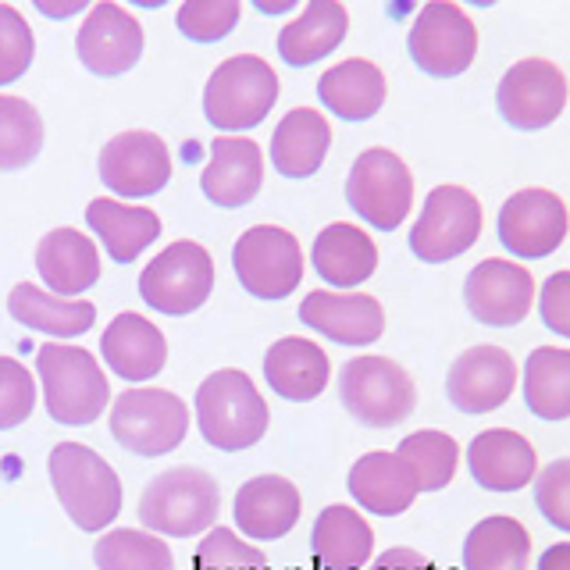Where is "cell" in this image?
<instances>
[{
  "label": "cell",
  "instance_id": "60d3db41",
  "mask_svg": "<svg viewBox=\"0 0 570 570\" xmlns=\"http://www.w3.org/2000/svg\"><path fill=\"white\" fill-rule=\"evenodd\" d=\"M36 53L32 29L18 8L0 4V86H11L14 79H22Z\"/></svg>",
  "mask_w": 570,
  "mask_h": 570
},
{
  "label": "cell",
  "instance_id": "52a82bcc",
  "mask_svg": "<svg viewBox=\"0 0 570 570\" xmlns=\"http://www.w3.org/2000/svg\"><path fill=\"white\" fill-rule=\"evenodd\" d=\"M189 410L168 389H129L111 406V435L136 456H165L183 445Z\"/></svg>",
  "mask_w": 570,
  "mask_h": 570
},
{
  "label": "cell",
  "instance_id": "8992f818",
  "mask_svg": "<svg viewBox=\"0 0 570 570\" xmlns=\"http://www.w3.org/2000/svg\"><path fill=\"white\" fill-rule=\"evenodd\" d=\"M338 400L367 428H396L417 406L414 379L389 356H356L338 374Z\"/></svg>",
  "mask_w": 570,
  "mask_h": 570
},
{
  "label": "cell",
  "instance_id": "836d02e7",
  "mask_svg": "<svg viewBox=\"0 0 570 570\" xmlns=\"http://www.w3.org/2000/svg\"><path fill=\"white\" fill-rule=\"evenodd\" d=\"M531 534L513 517H485L463 542V570H528Z\"/></svg>",
  "mask_w": 570,
  "mask_h": 570
},
{
  "label": "cell",
  "instance_id": "44dd1931",
  "mask_svg": "<svg viewBox=\"0 0 570 570\" xmlns=\"http://www.w3.org/2000/svg\"><path fill=\"white\" fill-rule=\"evenodd\" d=\"M299 492L282 474H257L232 499L236 528L254 542H275L289 534L299 521Z\"/></svg>",
  "mask_w": 570,
  "mask_h": 570
},
{
  "label": "cell",
  "instance_id": "d4e9b609",
  "mask_svg": "<svg viewBox=\"0 0 570 570\" xmlns=\"http://www.w3.org/2000/svg\"><path fill=\"white\" fill-rule=\"evenodd\" d=\"M264 379L272 385L275 396L289 403H311L325 392L332 379L328 353L311 338H278L272 350L264 353Z\"/></svg>",
  "mask_w": 570,
  "mask_h": 570
},
{
  "label": "cell",
  "instance_id": "74e56055",
  "mask_svg": "<svg viewBox=\"0 0 570 570\" xmlns=\"http://www.w3.org/2000/svg\"><path fill=\"white\" fill-rule=\"evenodd\" d=\"M100 570H175L171 549L150 531L118 528L107 531L94 549Z\"/></svg>",
  "mask_w": 570,
  "mask_h": 570
},
{
  "label": "cell",
  "instance_id": "4fadbf2b",
  "mask_svg": "<svg viewBox=\"0 0 570 570\" xmlns=\"http://www.w3.org/2000/svg\"><path fill=\"white\" fill-rule=\"evenodd\" d=\"M495 107L507 125L521 132H539L552 125L567 107L563 71L546 58L517 61L495 89Z\"/></svg>",
  "mask_w": 570,
  "mask_h": 570
},
{
  "label": "cell",
  "instance_id": "7402d4cb",
  "mask_svg": "<svg viewBox=\"0 0 570 570\" xmlns=\"http://www.w3.org/2000/svg\"><path fill=\"white\" fill-rule=\"evenodd\" d=\"M468 468L474 481L489 492H517L539 474V456L534 445L510 428H492L481 432L468 445Z\"/></svg>",
  "mask_w": 570,
  "mask_h": 570
},
{
  "label": "cell",
  "instance_id": "f1b7e54d",
  "mask_svg": "<svg viewBox=\"0 0 570 570\" xmlns=\"http://www.w3.org/2000/svg\"><path fill=\"white\" fill-rule=\"evenodd\" d=\"M385 76L374 61L350 58L343 65L328 68L317 79V97L335 118L343 121H367L382 111L385 104Z\"/></svg>",
  "mask_w": 570,
  "mask_h": 570
},
{
  "label": "cell",
  "instance_id": "2e32d148",
  "mask_svg": "<svg viewBox=\"0 0 570 570\" xmlns=\"http://www.w3.org/2000/svg\"><path fill=\"white\" fill-rule=\"evenodd\" d=\"M76 53L82 68L100 79L125 76L142 58V29L125 8L100 0V4L89 8L76 36Z\"/></svg>",
  "mask_w": 570,
  "mask_h": 570
},
{
  "label": "cell",
  "instance_id": "83f0119b",
  "mask_svg": "<svg viewBox=\"0 0 570 570\" xmlns=\"http://www.w3.org/2000/svg\"><path fill=\"white\" fill-rule=\"evenodd\" d=\"M332 147V125L314 107H293L272 136V165L285 178H311L325 165Z\"/></svg>",
  "mask_w": 570,
  "mask_h": 570
},
{
  "label": "cell",
  "instance_id": "8fae6325",
  "mask_svg": "<svg viewBox=\"0 0 570 570\" xmlns=\"http://www.w3.org/2000/svg\"><path fill=\"white\" fill-rule=\"evenodd\" d=\"M481 204L463 186H435L428 193L417 225L410 228V249L424 264H445L478 243Z\"/></svg>",
  "mask_w": 570,
  "mask_h": 570
},
{
  "label": "cell",
  "instance_id": "e575fe53",
  "mask_svg": "<svg viewBox=\"0 0 570 570\" xmlns=\"http://www.w3.org/2000/svg\"><path fill=\"white\" fill-rule=\"evenodd\" d=\"M524 403L542 421L570 417V350L539 346L524 364Z\"/></svg>",
  "mask_w": 570,
  "mask_h": 570
},
{
  "label": "cell",
  "instance_id": "ba28073f",
  "mask_svg": "<svg viewBox=\"0 0 570 570\" xmlns=\"http://www.w3.org/2000/svg\"><path fill=\"white\" fill-rule=\"evenodd\" d=\"M214 289V261L193 239H178L142 267L139 296L147 307L168 317H186L200 311Z\"/></svg>",
  "mask_w": 570,
  "mask_h": 570
},
{
  "label": "cell",
  "instance_id": "9a60e30c",
  "mask_svg": "<svg viewBox=\"0 0 570 570\" xmlns=\"http://www.w3.org/2000/svg\"><path fill=\"white\" fill-rule=\"evenodd\" d=\"M100 178L125 200H142V196L160 193L171 178V154L165 139L147 129L118 132L100 150Z\"/></svg>",
  "mask_w": 570,
  "mask_h": 570
},
{
  "label": "cell",
  "instance_id": "ab89813d",
  "mask_svg": "<svg viewBox=\"0 0 570 570\" xmlns=\"http://www.w3.org/2000/svg\"><path fill=\"white\" fill-rule=\"evenodd\" d=\"M196 570H267L264 552L243 542L232 528H214L196 549Z\"/></svg>",
  "mask_w": 570,
  "mask_h": 570
},
{
  "label": "cell",
  "instance_id": "4316f807",
  "mask_svg": "<svg viewBox=\"0 0 570 570\" xmlns=\"http://www.w3.org/2000/svg\"><path fill=\"white\" fill-rule=\"evenodd\" d=\"M311 257L321 282L335 285V289H350V285H364L374 275V267H379V246H374V239L364 228L332 222L314 239Z\"/></svg>",
  "mask_w": 570,
  "mask_h": 570
},
{
  "label": "cell",
  "instance_id": "d590c367",
  "mask_svg": "<svg viewBox=\"0 0 570 570\" xmlns=\"http://www.w3.org/2000/svg\"><path fill=\"white\" fill-rule=\"evenodd\" d=\"M396 456L406 463V471L414 474L417 492H442L456 474L460 445L445 432H414L400 442Z\"/></svg>",
  "mask_w": 570,
  "mask_h": 570
},
{
  "label": "cell",
  "instance_id": "6da1fadb",
  "mask_svg": "<svg viewBox=\"0 0 570 570\" xmlns=\"http://www.w3.org/2000/svg\"><path fill=\"white\" fill-rule=\"evenodd\" d=\"M267 421H272V410H267V400L249 382L246 371H214L196 389V424H200L204 442L214 445V450H249V445L264 439Z\"/></svg>",
  "mask_w": 570,
  "mask_h": 570
},
{
  "label": "cell",
  "instance_id": "277c9868",
  "mask_svg": "<svg viewBox=\"0 0 570 570\" xmlns=\"http://www.w3.org/2000/svg\"><path fill=\"white\" fill-rule=\"evenodd\" d=\"M222 489L200 468H171L157 474L139 495V521L157 534L193 539L218 521Z\"/></svg>",
  "mask_w": 570,
  "mask_h": 570
},
{
  "label": "cell",
  "instance_id": "ffe728a7",
  "mask_svg": "<svg viewBox=\"0 0 570 570\" xmlns=\"http://www.w3.org/2000/svg\"><path fill=\"white\" fill-rule=\"evenodd\" d=\"M264 186V154L246 136L210 139V165L200 175V189L214 207L236 210L257 200Z\"/></svg>",
  "mask_w": 570,
  "mask_h": 570
},
{
  "label": "cell",
  "instance_id": "ee69618b",
  "mask_svg": "<svg viewBox=\"0 0 570 570\" xmlns=\"http://www.w3.org/2000/svg\"><path fill=\"white\" fill-rule=\"evenodd\" d=\"M539 314L549 332L570 338V272L549 275L539 296Z\"/></svg>",
  "mask_w": 570,
  "mask_h": 570
},
{
  "label": "cell",
  "instance_id": "f35d334b",
  "mask_svg": "<svg viewBox=\"0 0 570 570\" xmlns=\"http://www.w3.org/2000/svg\"><path fill=\"white\" fill-rule=\"evenodd\" d=\"M239 14V0H186L175 14V26L193 43H218L236 29Z\"/></svg>",
  "mask_w": 570,
  "mask_h": 570
},
{
  "label": "cell",
  "instance_id": "5b68a950",
  "mask_svg": "<svg viewBox=\"0 0 570 570\" xmlns=\"http://www.w3.org/2000/svg\"><path fill=\"white\" fill-rule=\"evenodd\" d=\"M278 100V76L257 53H239L210 71L204 89V115L214 129L243 132L267 118Z\"/></svg>",
  "mask_w": 570,
  "mask_h": 570
},
{
  "label": "cell",
  "instance_id": "7a4b0ae2",
  "mask_svg": "<svg viewBox=\"0 0 570 570\" xmlns=\"http://www.w3.org/2000/svg\"><path fill=\"white\" fill-rule=\"evenodd\" d=\"M50 481L71 524L104 531L121 513V481L100 453L82 442H61L50 453Z\"/></svg>",
  "mask_w": 570,
  "mask_h": 570
},
{
  "label": "cell",
  "instance_id": "5bb4252c",
  "mask_svg": "<svg viewBox=\"0 0 570 570\" xmlns=\"http://www.w3.org/2000/svg\"><path fill=\"white\" fill-rule=\"evenodd\" d=\"M570 214L567 204L549 189H521L499 210V243H503L513 257L542 261L557 254L567 239Z\"/></svg>",
  "mask_w": 570,
  "mask_h": 570
},
{
  "label": "cell",
  "instance_id": "603a6c76",
  "mask_svg": "<svg viewBox=\"0 0 570 570\" xmlns=\"http://www.w3.org/2000/svg\"><path fill=\"white\" fill-rule=\"evenodd\" d=\"M104 364L111 367L125 382H150L154 374L165 371L168 343L157 325H150L142 314H118L111 325L104 328L100 338Z\"/></svg>",
  "mask_w": 570,
  "mask_h": 570
},
{
  "label": "cell",
  "instance_id": "4dcf8cb0",
  "mask_svg": "<svg viewBox=\"0 0 570 570\" xmlns=\"http://www.w3.org/2000/svg\"><path fill=\"white\" fill-rule=\"evenodd\" d=\"M8 311L18 325H26L32 332L58 335V338H76L82 332L94 328L97 307L86 299H61L53 293H43L40 285L18 282L8 296Z\"/></svg>",
  "mask_w": 570,
  "mask_h": 570
},
{
  "label": "cell",
  "instance_id": "bcb514c9",
  "mask_svg": "<svg viewBox=\"0 0 570 570\" xmlns=\"http://www.w3.org/2000/svg\"><path fill=\"white\" fill-rule=\"evenodd\" d=\"M539 570H570V542H557L542 552Z\"/></svg>",
  "mask_w": 570,
  "mask_h": 570
},
{
  "label": "cell",
  "instance_id": "7bdbcfd3",
  "mask_svg": "<svg viewBox=\"0 0 570 570\" xmlns=\"http://www.w3.org/2000/svg\"><path fill=\"white\" fill-rule=\"evenodd\" d=\"M32 406H36L32 374L14 356H0V432L29 421Z\"/></svg>",
  "mask_w": 570,
  "mask_h": 570
},
{
  "label": "cell",
  "instance_id": "cb8c5ba5",
  "mask_svg": "<svg viewBox=\"0 0 570 570\" xmlns=\"http://www.w3.org/2000/svg\"><path fill=\"white\" fill-rule=\"evenodd\" d=\"M36 272L53 296H79L100 282V254L89 236L76 228H53L36 246Z\"/></svg>",
  "mask_w": 570,
  "mask_h": 570
},
{
  "label": "cell",
  "instance_id": "d6986e66",
  "mask_svg": "<svg viewBox=\"0 0 570 570\" xmlns=\"http://www.w3.org/2000/svg\"><path fill=\"white\" fill-rule=\"evenodd\" d=\"M299 321L338 346H371V343H379V335L385 332L382 303L367 293L317 289L311 296H303Z\"/></svg>",
  "mask_w": 570,
  "mask_h": 570
},
{
  "label": "cell",
  "instance_id": "b9f144b4",
  "mask_svg": "<svg viewBox=\"0 0 570 570\" xmlns=\"http://www.w3.org/2000/svg\"><path fill=\"white\" fill-rule=\"evenodd\" d=\"M534 507L552 528L570 534V456L552 460L534 474Z\"/></svg>",
  "mask_w": 570,
  "mask_h": 570
},
{
  "label": "cell",
  "instance_id": "f6af8a7d",
  "mask_svg": "<svg viewBox=\"0 0 570 570\" xmlns=\"http://www.w3.org/2000/svg\"><path fill=\"white\" fill-rule=\"evenodd\" d=\"M371 570H435L432 563H428V557H421L417 549H406V546H396L382 552L379 560H374Z\"/></svg>",
  "mask_w": 570,
  "mask_h": 570
},
{
  "label": "cell",
  "instance_id": "9c48e42d",
  "mask_svg": "<svg viewBox=\"0 0 570 570\" xmlns=\"http://www.w3.org/2000/svg\"><path fill=\"white\" fill-rule=\"evenodd\" d=\"M346 204L361 214L371 228L392 232L406 222L410 207H414V175H410L400 154L382 150V147L364 150L350 168Z\"/></svg>",
  "mask_w": 570,
  "mask_h": 570
},
{
  "label": "cell",
  "instance_id": "7dc6e473",
  "mask_svg": "<svg viewBox=\"0 0 570 570\" xmlns=\"http://www.w3.org/2000/svg\"><path fill=\"white\" fill-rule=\"evenodd\" d=\"M36 8H40L43 14H71V11H82V8H86V0H71V4H65V8H47L43 0H40Z\"/></svg>",
  "mask_w": 570,
  "mask_h": 570
},
{
  "label": "cell",
  "instance_id": "30bf717a",
  "mask_svg": "<svg viewBox=\"0 0 570 570\" xmlns=\"http://www.w3.org/2000/svg\"><path fill=\"white\" fill-rule=\"evenodd\" d=\"M232 267L249 296L285 299L303 282V249L293 232L278 225H257L236 239Z\"/></svg>",
  "mask_w": 570,
  "mask_h": 570
},
{
  "label": "cell",
  "instance_id": "484cf974",
  "mask_svg": "<svg viewBox=\"0 0 570 570\" xmlns=\"http://www.w3.org/2000/svg\"><path fill=\"white\" fill-rule=\"evenodd\" d=\"M346 485L356 503L379 517H400L414 507V499H417L414 474L406 471V463L396 453H385V450H374L356 460L350 468Z\"/></svg>",
  "mask_w": 570,
  "mask_h": 570
},
{
  "label": "cell",
  "instance_id": "7c38bea8",
  "mask_svg": "<svg viewBox=\"0 0 570 570\" xmlns=\"http://www.w3.org/2000/svg\"><path fill=\"white\" fill-rule=\"evenodd\" d=\"M406 47L424 76L453 79L474 65L478 29L463 14V8L450 4V0H435V4H424L421 14L414 18Z\"/></svg>",
  "mask_w": 570,
  "mask_h": 570
},
{
  "label": "cell",
  "instance_id": "3957f363",
  "mask_svg": "<svg viewBox=\"0 0 570 570\" xmlns=\"http://www.w3.org/2000/svg\"><path fill=\"white\" fill-rule=\"evenodd\" d=\"M36 367H40L47 414L58 424L82 428L104 414L107 400H111V385H107V374L89 350L43 343L36 353Z\"/></svg>",
  "mask_w": 570,
  "mask_h": 570
},
{
  "label": "cell",
  "instance_id": "d6a6232c",
  "mask_svg": "<svg viewBox=\"0 0 570 570\" xmlns=\"http://www.w3.org/2000/svg\"><path fill=\"white\" fill-rule=\"evenodd\" d=\"M86 222L118 264H132L160 236V218L150 207H125L118 200H94L86 207Z\"/></svg>",
  "mask_w": 570,
  "mask_h": 570
},
{
  "label": "cell",
  "instance_id": "c3c4849f",
  "mask_svg": "<svg viewBox=\"0 0 570 570\" xmlns=\"http://www.w3.org/2000/svg\"><path fill=\"white\" fill-rule=\"evenodd\" d=\"M296 4V0H285V4H264V0H257V11L264 14H278V11H289Z\"/></svg>",
  "mask_w": 570,
  "mask_h": 570
},
{
  "label": "cell",
  "instance_id": "e0dca14e",
  "mask_svg": "<svg viewBox=\"0 0 570 570\" xmlns=\"http://www.w3.org/2000/svg\"><path fill=\"white\" fill-rule=\"evenodd\" d=\"M463 303L481 325H521L534 303V278L513 261H481L463 282Z\"/></svg>",
  "mask_w": 570,
  "mask_h": 570
},
{
  "label": "cell",
  "instance_id": "f546056e",
  "mask_svg": "<svg viewBox=\"0 0 570 570\" xmlns=\"http://www.w3.org/2000/svg\"><path fill=\"white\" fill-rule=\"evenodd\" d=\"M346 29L350 14L338 0H311L296 22L278 32V53L289 68H311L346 40Z\"/></svg>",
  "mask_w": 570,
  "mask_h": 570
},
{
  "label": "cell",
  "instance_id": "1f68e13d",
  "mask_svg": "<svg viewBox=\"0 0 570 570\" xmlns=\"http://www.w3.org/2000/svg\"><path fill=\"white\" fill-rule=\"evenodd\" d=\"M311 546L325 570H361L374 552V531L356 510L335 503L317 513Z\"/></svg>",
  "mask_w": 570,
  "mask_h": 570
},
{
  "label": "cell",
  "instance_id": "ac0fdd59",
  "mask_svg": "<svg viewBox=\"0 0 570 570\" xmlns=\"http://www.w3.org/2000/svg\"><path fill=\"white\" fill-rule=\"evenodd\" d=\"M517 364L499 346H471L463 350L450 374H445V396L463 414H492L513 396Z\"/></svg>",
  "mask_w": 570,
  "mask_h": 570
},
{
  "label": "cell",
  "instance_id": "8d00e7d4",
  "mask_svg": "<svg viewBox=\"0 0 570 570\" xmlns=\"http://www.w3.org/2000/svg\"><path fill=\"white\" fill-rule=\"evenodd\" d=\"M43 150V118L22 100L0 94V171H22Z\"/></svg>",
  "mask_w": 570,
  "mask_h": 570
}]
</instances>
